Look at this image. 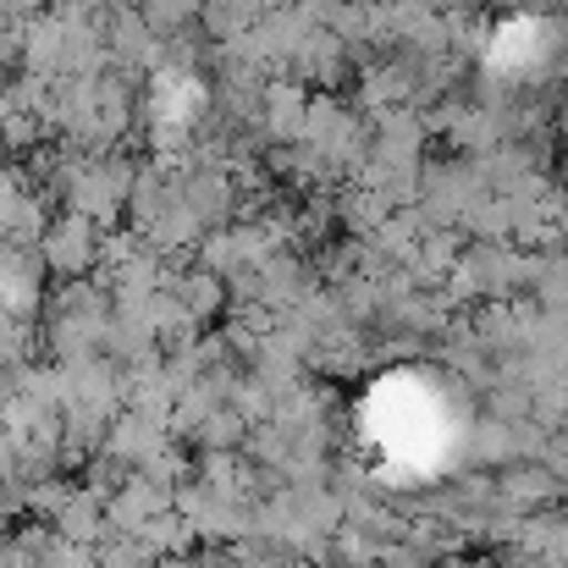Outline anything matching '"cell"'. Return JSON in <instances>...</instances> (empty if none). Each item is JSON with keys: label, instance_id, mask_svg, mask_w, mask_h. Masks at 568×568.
<instances>
[{"label": "cell", "instance_id": "cell-6", "mask_svg": "<svg viewBox=\"0 0 568 568\" xmlns=\"http://www.w3.org/2000/svg\"><path fill=\"white\" fill-rule=\"evenodd\" d=\"M525 547L536 552L541 568H568V503L525 519Z\"/></svg>", "mask_w": 568, "mask_h": 568}, {"label": "cell", "instance_id": "cell-7", "mask_svg": "<svg viewBox=\"0 0 568 568\" xmlns=\"http://www.w3.org/2000/svg\"><path fill=\"white\" fill-rule=\"evenodd\" d=\"M172 298L189 310V321H210L221 304H226V282L215 276V271H189V276H178V287H172Z\"/></svg>", "mask_w": 568, "mask_h": 568}, {"label": "cell", "instance_id": "cell-8", "mask_svg": "<svg viewBox=\"0 0 568 568\" xmlns=\"http://www.w3.org/2000/svg\"><path fill=\"white\" fill-rule=\"evenodd\" d=\"M530 403H536V392L525 386V381H497L491 392H486V408H491V419H530Z\"/></svg>", "mask_w": 568, "mask_h": 568}, {"label": "cell", "instance_id": "cell-3", "mask_svg": "<svg viewBox=\"0 0 568 568\" xmlns=\"http://www.w3.org/2000/svg\"><path fill=\"white\" fill-rule=\"evenodd\" d=\"M304 116H310V89H304V83L271 78V83L260 89V122H254V128H260L271 144H298Z\"/></svg>", "mask_w": 568, "mask_h": 568}, {"label": "cell", "instance_id": "cell-5", "mask_svg": "<svg viewBox=\"0 0 568 568\" xmlns=\"http://www.w3.org/2000/svg\"><path fill=\"white\" fill-rule=\"evenodd\" d=\"M469 464L480 469V475H497V469H508V464H525L519 458V430L508 425V419H475L469 425Z\"/></svg>", "mask_w": 568, "mask_h": 568}, {"label": "cell", "instance_id": "cell-1", "mask_svg": "<svg viewBox=\"0 0 568 568\" xmlns=\"http://www.w3.org/2000/svg\"><path fill=\"white\" fill-rule=\"evenodd\" d=\"M39 260L55 271V276H67V282H83L100 260H105V237H100V226L94 221H83V215H61V221H50L44 226V237H39Z\"/></svg>", "mask_w": 568, "mask_h": 568}, {"label": "cell", "instance_id": "cell-4", "mask_svg": "<svg viewBox=\"0 0 568 568\" xmlns=\"http://www.w3.org/2000/svg\"><path fill=\"white\" fill-rule=\"evenodd\" d=\"M39 271H44L39 254L11 248V243L0 248V315H6V321L33 315V304H39Z\"/></svg>", "mask_w": 568, "mask_h": 568}, {"label": "cell", "instance_id": "cell-10", "mask_svg": "<svg viewBox=\"0 0 568 568\" xmlns=\"http://www.w3.org/2000/svg\"><path fill=\"white\" fill-rule=\"evenodd\" d=\"M430 568H480V564H469V558H458V552H453V558H436Z\"/></svg>", "mask_w": 568, "mask_h": 568}, {"label": "cell", "instance_id": "cell-2", "mask_svg": "<svg viewBox=\"0 0 568 568\" xmlns=\"http://www.w3.org/2000/svg\"><path fill=\"white\" fill-rule=\"evenodd\" d=\"M564 497V480L541 464H508V469L491 475V508L508 514V519H536V514L558 508Z\"/></svg>", "mask_w": 568, "mask_h": 568}, {"label": "cell", "instance_id": "cell-9", "mask_svg": "<svg viewBox=\"0 0 568 568\" xmlns=\"http://www.w3.org/2000/svg\"><path fill=\"white\" fill-rule=\"evenodd\" d=\"M193 436L204 442V453H226V447L243 436V414H232V408H215V414H204V419L193 425Z\"/></svg>", "mask_w": 568, "mask_h": 568}]
</instances>
